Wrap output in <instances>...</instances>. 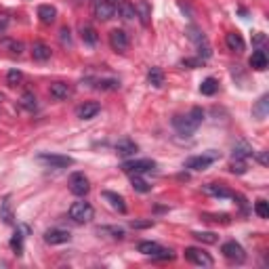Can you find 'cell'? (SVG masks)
I'll return each instance as SVG.
<instances>
[{
    "label": "cell",
    "mask_w": 269,
    "mask_h": 269,
    "mask_svg": "<svg viewBox=\"0 0 269 269\" xmlns=\"http://www.w3.org/2000/svg\"><path fill=\"white\" fill-rule=\"evenodd\" d=\"M204 120V112H202V107H192L187 114H181V116H175L173 118V126H175V131L179 135H183V137H192L198 128H200Z\"/></svg>",
    "instance_id": "cell-1"
},
{
    "label": "cell",
    "mask_w": 269,
    "mask_h": 269,
    "mask_svg": "<svg viewBox=\"0 0 269 269\" xmlns=\"http://www.w3.org/2000/svg\"><path fill=\"white\" fill-rule=\"evenodd\" d=\"M187 36H189V40H192V42L196 44V48H198V57H200L202 61H206V59L213 55L211 44H208L206 36H204V34H202L196 25H189V27H187Z\"/></svg>",
    "instance_id": "cell-2"
},
{
    "label": "cell",
    "mask_w": 269,
    "mask_h": 269,
    "mask_svg": "<svg viewBox=\"0 0 269 269\" xmlns=\"http://www.w3.org/2000/svg\"><path fill=\"white\" fill-rule=\"evenodd\" d=\"M95 217V211L93 206L88 202H74L72 206H69V219H72L74 223H91Z\"/></svg>",
    "instance_id": "cell-3"
},
{
    "label": "cell",
    "mask_w": 269,
    "mask_h": 269,
    "mask_svg": "<svg viewBox=\"0 0 269 269\" xmlns=\"http://www.w3.org/2000/svg\"><path fill=\"white\" fill-rule=\"evenodd\" d=\"M116 4L118 0H95L93 2V15L99 21H107L116 15Z\"/></svg>",
    "instance_id": "cell-4"
},
{
    "label": "cell",
    "mask_w": 269,
    "mask_h": 269,
    "mask_svg": "<svg viewBox=\"0 0 269 269\" xmlns=\"http://www.w3.org/2000/svg\"><path fill=\"white\" fill-rule=\"evenodd\" d=\"M156 168V162L154 160H126L122 164V171L126 175H145V173H152Z\"/></svg>",
    "instance_id": "cell-5"
},
{
    "label": "cell",
    "mask_w": 269,
    "mask_h": 269,
    "mask_svg": "<svg viewBox=\"0 0 269 269\" xmlns=\"http://www.w3.org/2000/svg\"><path fill=\"white\" fill-rule=\"evenodd\" d=\"M69 192L78 198H84L88 192H91V183H88L84 173H74L72 177H69Z\"/></svg>",
    "instance_id": "cell-6"
},
{
    "label": "cell",
    "mask_w": 269,
    "mask_h": 269,
    "mask_svg": "<svg viewBox=\"0 0 269 269\" xmlns=\"http://www.w3.org/2000/svg\"><path fill=\"white\" fill-rule=\"evenodd\" d=\"M185 259L189 263H194V265H200V267H213V257L204 253L202 248H194V246H189L185 248Z\"/></svg>",
    "instance_id": "cell-7"
},
{
    "label": "cell",
    "mask_w": 269,
    "mask_h": 269,
    "mask_svg": "<svg viewBox=\"0 0 269 269\" xmlns=\"http://www.w3.org/2000/svg\"><path fill=\"white\" fill-rule=\"evenodd\" d=\"M36 160L51 166V168H67L74 164V160L69 156H59V154H38Z\"/></svg>",
    "instance_id": "cell-8"
},
{
    "label": "cell",
    "mask_w": 269,
    "mask_h": 269,
    "mask_svg": "<svg viewBox=\"0 0 269 269\" xmlns=\"http://www.w3.org/2000/svg\"><path fill=\"white\" fill-rule=\"evenodd\" d=\"M221 253L225 259H229V261H234V263H244V259H246V253H244V248L238 244L236 240H229L221 246Z\"/></svg>",
    "instance_id": "cell-9"
},
{
    "label": "cell",
    "mask_w": 269,
    "mask_h": 269,
    "mask_svg": "<svg viewBox=\"0 0 269 269\" xmlns=\"http://www.w3.org/2000/svg\"><path fill=\"white\" fill-rule=\"evenodd\" d=\"M217 158H219L217 152L202 154V156H194V158H189V160L185 162V168H192V171H206V168L211 166Z\"/></svg>",
    "instance_id": "cell-10"
},
{
    "label": "cell",
    "mask_w": 269,
    "mask_h": 269,
    "mask_svg": "<svg viewBox=\"0 0 269 269\" xmlns=\"http://www.w3.org/2000/svg\"><path fill=\"white\" fill-rule=\"evenodd\" d=\"M109 44L116 53H124L128 48V34L124 29H114L112 34H109Z\"/></svg>",
    "instance_id": "cell-11"
},
{
    "label": "cell",
    "mask_w": 269,
    "mask_h": 269,
    "mask_svg": "<svg viewBox=\"0 0 269 269\" xmlns=\"http://www.w3.org/2000/svg\"><path fill=\"white\" fill-rule=\"evenodd\" d=\"M69 240H72V234L65 232V229H48V232L44 234V242L51 244V246H55V244H65V242H69Z\"/></svg>",
    "instance_id": "cell-12"
},
{
    "label": "cell",
    "mask_w": 269,
    "mask_h": 269,
    "mask_svg": "<svg viewBox=\"0 0 269 269\" xmlns=\"http://www.w3.org/2000/svg\"><path fill=\"white\" fill-rule=\"evenodd\" d=\"M99 109H101V105H99L97 101H86L76 109V116L82 118V120H91V118H95L99 114Z\"/></svg>",
    "instance_id": "cell-13"
},
{
    "label": "cell",
    "mask_w": 269,
    "mask_h": 269,
    "mask_svg": "<svg viewBox=\"0 0 269 269\" xmlns=\"http://www.w3.org/2000/svg\"><path fill=\"white\" fill-rule=\"evenodd\" d=\"M48 93H51L53 99H59V101H63V99L72 97V86H69L67 82H53L51 88H48Z\"/></svg>",
    "instance_id": "cell-14"
},
{
    "label": "cell",
    "mask_w": 269,
    "mask_h": 269,
    "mask_svg": "<svg viewBox=\"0 0 269 269\" xmlns=\"http://www.w3.org/2000/svg\"><path fill=\"white\" fill-rule=\"evenodd\" d=\"M202 192L206 196H213V198H234V192L227 189L225 185H217V183H208L202 187Z\"/></svg>",
    "instance_id": "cell-15"
},
{
    "label": "cell",
    "mask_w": 269,
    "mask_h": 269,
    "mask_svg": "<svg viewBox=\"0 0 269 269\" xmlns=\"http://www.w3.org/2000/svg\"><path fill=\"white\" fill-rule=\"evenodd\" d=\"M0 219H2L4 225H13L15 223V215H13V202L11 196H6L2 202H0Z\"/></svg>",
    "instance_id": "cell-16"
},
{
    "label": "cell",
    "mask_w": 269,
    "mask_h": 269,
    "mask_svg": "<svg viewBox=\"0 0 269 269\" xmlns=\"http://www.w3.org/2000/svg\"><path fill=\"white\" fill-rule=\"evenodd\" d=\"M116 13L120 15V19H124V21H131V19L137 17V8L133 2H128V0H120V2L116 4Z\"/></svg>",
    "instance_id": "cell-17"
},
{
    "label": "cell",
    "mask_w": 269,
    "mask_h": 269,
    "mask_svg": "<svg viewBox=\"0 0 269 269\" xmlns=\"http://www.w3.org/2000/svg\"><path fill=\"white\" fill-rule=\"evenodd\" d=\"M116 154L122 158H131L137 154V143L131 141V139H120V141L116 143Z\"/></svg>",
    "instance_id": "cell-18"
},
{
    "label": "cell",
    "mask_w": 269,
    "mask_h": 269,
    "mask_svg": "<svg viewBox=\"0 0 269 269\" xmlns=\"http://www.w3.org/2000/svg\"><path fill=\"white\" fill-rule=\"evenodd\" d=\"M225 44H227V48L229 51H234V53H242L244 51V38L238 34V32H229L227 36H225Z\"/></svg>",
    "instance_id": "cell-19"
},
{
    "label": "cell",
    "mask_w": 269,
    "mask_h": 269,
    "mask_svg": "<svg viewBox=\"0 0 269 269\" xmlns=\"http://www.w3.org/2000/svg\"><path fill=\"white\" fill-rule=\"evenodd\" d=\"M32 57L36 61H48L51 59V46H46L44 42H34L32 44Z\"/></svg>",
    "instance_id": "cell-20"
},
{
    "label": "cell",
    "mask_w": 269,
    "mask_h": 269,
    "mask_svg": "<svg viewBox=\"0 0 269 269\" xmlns=\"http://www.w3.org/2000/svg\"><path fill=\"white\" fill-rule=\"evenodd\" d=\"M248 63H251L253 69H259V72H263V69H267V53L263 51V48H257Z\"/></svg>",
    "instance_id": "cell-21"
},
{
    "label": "cell",
    "mask_w": 269,
    "mask_h": 269,
    "mask_svg": "<svg viewBox=\"0 0 269 269\" xmlns=\"http://www.w3.org/2000/svg\"><path fill=\"white\" fill-rule=\"evenodd\" d=\"M38 17H40V21L44 25H51L55 21V17H57V11H55V6L51 4H40L38 6Z\"/></svg>",
    "instance_id": "cell-22"
},
{
    "label": "cell",
    "mask_w": 269,
    "mask_h": 269,
    "mask_svg": "<svg viewBox=\"0 0 269 269\" xmlns=\"http://www.w3.org/2000/svg\"><path fill=\"white\" fill-rule=\"evenodd\" d=\"M103 198L109 202V206H112L114 211L126 213V204H124V198H122V196H118V194H114V192H103Z\"/></svg>",
    "instance_id": "cell-23"
},
{
    "label": "cell",
    "mask_w": 269,
    "mask_h": 269,
    "mask_svg": "<svg viewBox=\"0 0 269 269\" xmlns=\"http://www.w3.org/2000/svg\"><path fill=\"white\" fill-rule=\"evenodd\" d=\"M93 86L99 91H116L120 86V80H116V78H93Z\"/></svg>",
    "instance_id": "cell-24"
},
{
    "label": "cell",
    "mask_w": 269,
    "mask_h": 269,
    "mask_svg": "<svg viewBox=\"0 0 269 269\" xmlns=\"http://www.w3.org/2000/svg\"><path fill=\"white\" fill-rule=\"evenodd\" d=\"M147 82L152 84L154 88H160L164 84V72H162L160 67H152L147 72Z\"/></svg>",
    "instance_id": "cell-25"
},
{
    "label": "cell",
    "mask_w": 269,
    "mask_h": 269,
    "mask_svg": "<svg viewBox=\"0 0 269 269\" xmlns=\"http://www.w3.org/2000/svg\"><path fill=\"white\" fill-rule=\"evenodd\" d=\"M80 36H82L84 44H88V46H95V44H97V40H99L97 29H95L93 25H82V29H80Z\"/></svg>",
    "instance_id": "cell-26"
},
{
    "label": "cell",
    "mask_w": 269,
    "mask_h": 269,
    "mask_svg": "<svg viewBox=\"0 0 269 269\" xmlns=\"http://www.w3.org/2000/svg\"><path fill=\"white\" fill-rule=\"evenodd\" d=\"M255 152H253V147L248 145L246 141H240V143H236L234 145V158H240V160H246V158H251Z\"/></svg>",
    "instance_id": "cell-27"
},
{
    "label": "cell",
    "mask_w": 269,
    "mask_h": 269,
    "mask_svg": "<svg viewBox=\"0 0 269 269\" xmlns=\"http://www.w3.org/2000/svg\"><path fill=\"white\" fill-rule=\"evenodd\" d=\"M131 183H133V189L139 194H147L149 189H152V185H149L145 179H141V175H131Z\"/></svg>",
    "instance_id": "cell-28"
},
{
    "label": "cell",
    "mask_w": 269,
    "mask_h": 269,
    "mask_svg": "<svg viewBox=\"0 0 269 269\" xmlns=\"http://www.w3.org/2000/svg\"><path fill=\"white\" fill-rule=\"evenodd\" d=\"M267 105H269V97H267V95H263V97L257 101V105L253 107V114L259 118V120H263V118L267 116Z\"/></svg>",
    "instance_id": "cell-29"
},
{
    "label": "cell",
    "mask_w": 269,
    "mask_h": 269,
    "mask_svg": "<svg viewBox=\"0 0 269 269\" xmlns=\"http://www.w3.org/2000/svg\"><path fill=\"white\" fill-rule=\"evenodd\" d=\"M192 236L202 244H217L219 242V236L215 232H194Z\"/></svg>",
    "instance_id": "cell-30"
},
{
    "label": "cell",
    "mask_w": 269,
    "mask_h": 269,
    "mask_svg": "<svg viewBox=\"0 0 269 269\" xmlns=\"http://www.w3.org/2000/svg\"><path fill=\"white\" fill-rule=\"evenodd\" d=\"M217 88H219V82L211 76V78H206V80H202V84H200V93L206 95V97H211V95L217 93Z\"/></svg>",
    "instance_id": "cell-31"
},
{
    "label": "cell",
    "mask_w": 269,
    "mask_h": 269,
    "mask_svg": "<svg viewBox=\"0 0 269 269\" xmlns=\"http://www.w3.org/2000/svg\"><path fill=\"white\" fill-rule=\"evenodd\" d=\"M246 171H248L246 160H240V158H234L232 164H229V173H234V175H244Z\"/></svg>",
    "instance_id": "cell-32"
},
{
    "label": "cell",
    "mask_w": 269,
    "mask_h": 269,
    "mask_svg": "<svg viewBox=\"0 0 269 269\" xmlns=\"http://www.w3.org/2000/svg\"><path fill=\"white\" fill-rule=\"evenodd\" d=\"M21 105L27 109V112H34V109L38 107V103H36V95L34 93H23V97H21Z\"/></svg>",
    "instance_id": "cell-33"
},
{
    "label": "cell",
    "mask_w": 269,
    "mask_h": 269,
    "mask_svg": "<svg viewBox=\"0 0 269 269\" xmlns=\"http://www.w3.org/2000/svg\"><path fill=\"white\" fill-rule=\"evenodd\" d=\"M152 259L154 261H171V259H175V255H173V251L171 248H158V251L152 255Z\"/></svg>",
    "instance_id": "cell-34"
},
{
    "label": "cell",
    "mask_w": 269,
    "mask_h": 269,
    "mask_svg": "<svg viewBox=\"0 0 269 269\" xmlns=\"http://www.w3.org/2000/svg\"><path fill=\"white\" fill-rule=\"evenodd\" d=\"M139 253H143V255H147V257H152L158 248H160V244L158 242H139Z\"/></svg>",
    "instance_id": "cell-35"
},
{
    "label": "cell",
    "mask_w": 269,
    "mask_h": 269,
    "mask_svg": "<svg viewBox=\"0 0 269 269\" xmlns=\"http://www.w3.org/2000/svg\"><path fill=\"white\" fill-rule=\"evenodd\" d=\"M135 8H137V17H141V23L147 25L149 23V6H147V2H145V0H141L139 6H135Z\"/></svg>",
    "instance_id": "cell-36"
},
{
    "label": "cell",
    "mask_w": 269,
    "mask_h": 269,
    "mask_svg": "<svg viewBox=\"0 0 269 269\" xmlns=\"http://www.w3.org/2000/svg\"><path fill=\"white\" fill-rule=\"evenodd\" d=\"M23 234H15L13 238H11V248H13V251H15V255H21L23 253Z\"/></svg>",
    "instance_id": "cell-37"
},
{
    "label": "cell",
    "mask_w": 269,
    "mask_h": 269,
    "mask_svg": "<svg viewBox=\"0 0 269 269\" xmlns=\"http://www.w3.org/2000/svg\"><path fill=\"white\" fill-rule=\"evenodd\" d=\"M21 80H23V74L19 72V69H11V72L6 74V84L8 86H17Z\"/></svg>",
    "instance_id": "cell-38"
},
{
    "label": "cell",
    "mask_w": 269,
    "mask_h": 269,
    "mask_svg": "<svg viewBox=\"0 0 269 269\" xmlns=\"http://www.w3.org/2000/svg\"><path fill=\"white\" fill-rule=\"evenodd\" d=\"M255 213L261 217V219H267V217H269V204H267L265 200H259V202L255 204Z\"/></svg>",
    "instance_id": "cell-39"
},
{
    "label": "cell",
    "mask_w": 269,
    "mask_h": 269,
    "mask_svg": "<svg viewBox=\"0 0 269 269\" xmlns=\"http://www.w3.org/2000/svg\"><path fill=\"white\" fill-rule=\"evenodd\" d=\"M99 234H112V238H124V229H120V227H101L99 229Z\"/></svg>",
    "instance_id": "cell-40"
},
{
    "label": "cell",
    "mask_w": 269,
    "mask_h": 269,
    "mask_svg": "<svg viewBox=\"0 0 269 269\" xmlns=\"http://www.w3.org/2000/svg\"><path fill=\"white\" fill-rule=\"evenodd\" d=\"M59 40H61L63 46H72V36H69V27H61V32H59Z\"/></svg>",
    "instance_id": "cell-41"
},
{
    "label": "cell",
    "mask_w": 269,
    "mask_h": 269,
    "mask_svg": "<svg viewBox=\"0 0 269 269\" xmlns=\"http://www.w3.org/2000/svg\"><path fill=\"white\" fill-rule=\"evenodd\" d=\"M204 61H202V59L200 57H196V59H183V61H181V65L183 67H189V69H194V67H200Z\"/></svg>",
    "instance_id": "cell-42"
},
{
    "label": "cell",
    "mask_w": 269,
    "mask_h": 269,
    "mask_svg": "<svg viewBox=\"0 0 269 269\" xmlns=\"http://www.w3.org/2000/svg\"><path fill=\"white\" fill-rule=\"evenodd\" d=\"M8 23H11V17H8L6 13H0V34L8 27Z\"/></svg>",
    "instance_id": "cell-43"
},
{
    "label": "cell",
    "mask_w": 269,
    "mask_h": 269,
    "mask_svg": "<svg viewBox=\"0 0 269 269\" xmlns=\"http://www.w3.org/2000/svg\"><path fill=\"white\" fill-rule=\"evenodd\" d=\"M6 44L11 46V51H13V53H17V55L23 51V44H21V42H6Z\"/></svg>",
    "instance_id": "cell-44"
},
{
    "label": "cell",
    "mask_w": 269,
    "mask_h": 269,
    "mask_svg": "<svg viewBox=\"0 0 269 269\" xmlns=\"http://www.w3.org/2000/svg\"><path fill=\"white\" fill-rule=\"evenodd\" d=\"M149 225H154V221H133V227H149Z\"/></svg>",
    "instance_id": "cell-45"
},
{
    "label": "cell",
    "mask_w": 269,
    "mask_h": 269,
    "mask_svg": "<svg viewBox=\"0 0 269 269\" xmlns=\"http://www.w3.org/2000/svg\"><path fill=\"white\" fill-rule=\"evenodd\" d=\"M265 42V34H257L255 36V44H263Z\"/></svg>",
    "instance_id": "cell-46"
},
{
    "label": "cell",
    "mask_w": 269,
    "mask_h": 269,
    "mask_svg": "<svg viewBox=\"0 0 269 269\" xmlns=\"http://www.w3.org/2000/svg\"><path fill=\"white\" fill-rule=\"evenodd\" d=\"M259 162H261V164H267V154H265V152L259 154Z\"/></svg>",
    "instance_id": "cell-47"
},
{
    "label": "cell",
    "mask_w": 269,
    "mask_h": 269,
    "mask_svg": "<svg viewBox=\"0 0 269 269\" xmlns=\"http://www.w3.org/2000/svg\"><path fill=\"white\" fill-rule=\"evenodd\" d=\"M2 101H4V95H2V93H0V103H2Z\"/></svg>",
    "instance_id": "cell-48"
}]
</instances>
